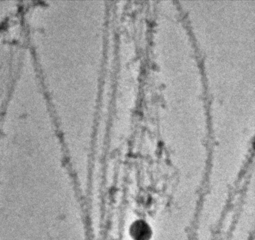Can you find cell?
I'll list each match as a JSON object with an SVG mask.
<instances>
[{
	"instance_id": "6da1fadb",
	"label": "cell",
	"mask_w": 255,
	"mask_h": 240,
	"mask_svg": "<svg viewBox=\"0 0 255 240\" xmlns=\"http://www.w3.org/2000/svg\"><path fill=\"white\" fill-rule=\"evenodd\" d=\"M131 230H132L131 233L135 239L137 240H145L149 235L146 225L140 224V223L133 225Z\"/></svg>"
}]
</instances>
